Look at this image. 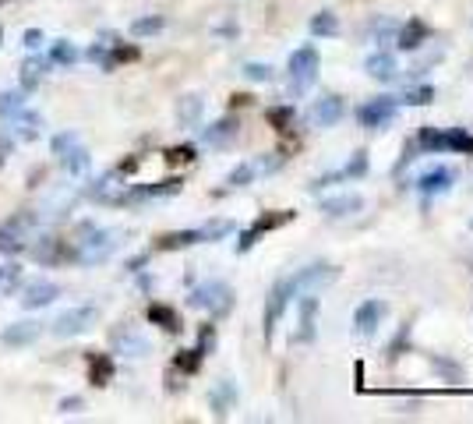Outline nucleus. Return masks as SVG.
<instances>
[{
	"instance_id": "f257e3e1",
	"label": "nucleus",
	"mask_w": 473,
	"mask_h": 424,
	"mask_svg": "<svg viewBox=\"0 0 473 424\" xmlns=\"http://www.w3.org/2000/svg\"><path fill=\"white\" fill-rule=\"evenodd\" d=\"M318 71H322V61H318V50H314L311 43L293 50L290 53V92L304 96L314 82H318Z\"/></svg>"
},
{
	"instance_id": "f03ea898",
	"label": "nucleus",
	"mask_w": 473,
	"mask_h": 424,
	"mask_svg": "<svg viewBox=\"0 0 473 424\" xmlns=\"http://www.w3.org/2000/svg\"><path fill=\"white\" fill-rule=\"evenodd\" d=\"M187 304L208 311L212 318H223V315L233 308V290H230V283H223V280H208V283H198V287L191 290Z\"/></svg>"
},
{
	"instance_id": "7ed1b4c3",
	"label": "nucleus",
	"mask_w": 473,
	"mask_h": 424,
	"mask_svg": "<svg viewBox=\"0 0 473 424\" xmlns=\"http://www.w3.org/2000/svg\"><path fill=\"white\" fill-rule=\"evenodd\" d=\"M121 248V234L117 230H85V237H82V244H78V251H75V262H82V265H99V262H107L114 251Z\"/></svg>"
},
{
	"instance_id": "20e7f679",
	"label": "nucleus",
	"mask_w": 473,
	"mask_h": 424,
	"mask_svg": "<svg viewBox=\"0 0 473 424\" xmlns=\"http://www.w3.org/2000/svg\"><path fill=\"white\" fill-rule=\"evenodd\" d=\"M99 318V304H78V308H68L57 315V322H49V333L57 340H71V336H82L95 326Z\"/></svg>"
},
{
	"instance_id": "39448f33",
	"label": "nucleus",
	"mask_w": 473,
	"mask_h": 424,
	"mask_svg": "<svg viewBox=\"0 0 473 424\" xmlns=\"http://www.w3.org/2000/svg\"><path fill=\"white\" fill-rule=\"evenodd\" d=\"M336 280H339V269H336V265H329V262H311V265H304V269H297V273L290 276L297 297H300V294H322V290H329Z\"/></svg>"
},
{
	"instance_id": "423d86ee",
	"label": "nucleus",
	"mask_w": 473,
	"mask_h": 424,
	"mask_svg": "<svg viewBox=\"0 0 473 424\" xmlns=\"http://www.w3.org/2000/svg\"><path fill=\"white\" fill-rule=\"evenodd\" d=\"M39 227L36 212H22V216H11L0 223V251L4 255H22L29 248V234Z\"/></svg>"
},
{
	"instance_id": "0eeeda50",
	"label": "nucleus",
	"mask_w": 473,
	"mask_h": 424,
	"mask_svg": "<svg viewBox=\"0 0 473 424\" xmlns=\"http://www.w3.org/2000/svg\"><path fill=\"white\" fill-rule=\"evenodd\" d=\"M396 114H399V99L396 96H375V99H367L357 110V121L367 131H385L396 121Z\"/></svg>"
},
{
	"instance_id": "6e6552de",
	"label": "nucleus",
	"mask_w": 473,
	"mask_h": 424,
	"mask_svg": "<svg viewBox=\"0 0 473 424\" xmlns=\"http://www.w3.org/2000/svg\"><path fill=\"white\" fill-rule=\"evenodd\" d=\"M290 301H297V290H293V283H290V276L286 280H279L276 287H272V294H269V304H265V343H272V336H276V326H279V318H283V311L290 308Z\"/></svg>"
},
{
	"instance_id": "1a4fd4ad",
	"label": "nucleus",
	"mask_w": 473,
	"mask_h": 424,
	"mask_svg": "<svg viewBox=\"0 0 473 424\" xmlns=\"http://www.w3.org/2000/svg\"><path fill=\"white\" fill-rule=\"evenodd\" d=\"M389 318V301H364L357 311H353V326H357V333L360 336H375L378 333V326Z\"/></svg>"
},
{
	"instance_id": "9d476101",
	"label": "nucleus",
	"mask_w": 473,
	"mask_h": 424,
	"mask_svg": "<svg viewBox=\"0 0 473 424\" xmlns=\"http://www.w3.org/2000/svg\"><path fill=\"white\" fill-rule=\"evenodd\" d=\"M452 184H456V170H452V167H435V170H428V174L417 177V191L424 195V205H428L431 198H438V195H449Z\"/></svg>"
},
{
	"instance_id": "9b49d317",
	"label": "nucleus",
	"mask_w": 473,
	"mask_h": 424,
	"mask_svg": "<svg viewBox=\"0 0 473 424\" xmlns=\"http://www.w3.org/2000/svg\"><path fill=\"white\" fill-rule=\"evenodd\" d=\"M61 297V287L57 283H49V280H29L25 287H22V308L25 311H39V308H49Z\"/></svg>"
},
{
	"instance_id": "f8f14e48",
	"label": "nucleus",
	"mask_w": 473,
	"mask_h": 424,
	"mask_svg": "<svg viewBox=\"0 0 473 424\" xmlns=\"http://www.w3.org/2000/svg\"><path fill=\"white\" fill-rule=\"evenodd\" d=\"M318 212L325 220H350V216H357V212H364V195L346 191V195H336V198H322Z\"/></svg>"
},
{
	"instance_id": "ddd939ff",
	"label": "nucleus",
	"mask_w": 473,
	"mask_h": 424,
	"mask_svg": "<svg viewBox=\"0 0 473 424\" xmlns=\"http://www.w3.org/2000/svg\"><path fill=\"white\" fill-rule=\"evenodd\" d=\"M293 216H297V212H269V216H258V220H254V227H247V230L240 234L237 251H240V255H244V251H251V248L258 244V237H261V234H269V230H276V227L290 223Z\"/></svg>"
},
{
	"instance_id": "4468645a",
	"label": "nucleus",
	"mask_w": 473,
	"mask_h": 424,
	"mask_svg": "<svg viewBox=\"0 0 473 424\" xmlns=\"http://www.w3.org/2000/svg\"><path fill=\"white\" fill-rule=\"evenodd\" d=\"M110 343H114V350L124 354V357H148V350H152V343H148L138 329H131V326H117V329L110 333Z\"/></svg>"
},
{
	"instance_id": "2eb2a0df",
	"label": "nucleus",
	"mask_w": 473,
	"mask_h": 424,
	"mask_svg": "<svg viewBox=\"0 0 473 424\" xmlns=\"http://www.w3.org/2000/svg\"><path fill=\"white\" fill-rule=\"evenodd\" d=\"M184 188L180 177H170V181H160V184H141V188H131L127 195H121L117 202L121 205H131V202H148V198H170Z\"/></svg>"
},
{
	"instance_id": "dca6fc26",
	"label": "nucleus",
	"mask_w": 473,
	"mask_h": 424,
	"mask_svg": "<svg viewBox=\"0 0 473 424\" xmlns=\"http://www.w3.org/2000/svg\"><path fill=\"white\" fill-rule=\"evenodd\" d=\"M343 117H346V103H343V96H325V99H318V103L311 106V121H314V128H336Z\"/></svg>"
},
{
	"instance_id": "f3484780",
	"label": "nucleus",
	"mask_w": 473,
	"mask_h": 424,
	"mask_svg": "<svg viewBox=\"0 0 473 424\" xmlns=\"http://www.w3.org/2000/svg\"><path fill=\"white\" fill-rule=\"evenodd\" d=\"M39 336H42V322L22 318V322H11L4 333H0V343H4V347H32Z\"/></svg>"
},
{
	"instance_id": "a211bd4d",
	"label": "nucleus",
	"mask_w": 473,
	"mask_h": 424,
	"mask_svg": "<svg viewBox=\"0 0 473 424\" xmlns=\"http://www.w3.org/2000/svg\"><path fill=\"white\" fill-rule=\"evenodd\" d=\"M364 71L371 78H378V82H392L399 75V61H396V53H389V50H375L371 57L364 61Z\"/></svg>"
},
{
	"instance_id": "6ab92c4d",
	"label": "nucleus",
	"mask_w": 473,
	"mask_h": 424,
	"mask_svg": "<svg viewBox=\"0 0 473 424\" xmlns=\"http://www.w3.org/2000/svg\"><path fill=\"white\" fill-rule=\"evenodd\" d=\"M208 407H212L216 417H226L237 407V382L233 379H219L212 386V393H208Z\"/></svg>"
},
{
	"instance_id": "aec40b11",
	"label": "nucleus",
	"mask_w": 473,
	"mask_h": 424,
	"mask_svg": "<svg viewBox=\"0 0 473 424\" xmlns=\"http://www.w3.org/2000/svg\"><path fill=\"white\" fill-rule=\"evenodd\" d=\"M297 311H300V333H297V340L311 343L314 340V318H318V294H300L297 297Z\"/></svg>"
},
{
	"instance_id": "412c9836",
	"label": "nucleus",
	"mask_w": 473,
	"mask_h": 424,
	"mask_svg": "<svg viewBox=\"0 0 473 424\" xmlns=\"http://www.w3.org/2000/svg\"><path fill=\"white\" fill-rule=\"evenodd\" d=\"M428 36H431V29H428L424 22L410 18L406 25H399V29H396V46H399V50H406V53H413V50L424 46V39H428Z\"/></svg>"
},
{
	"instance_id": "4be33fe9",
	"label": "nucleus",
	"mask_w": 473,
	"mask_h": 424,
	"mask_svg": "<svg viewBox=\"0 0 473 424\" xmlns=\"http://www.w3.org/2000/svg\"><path fill=\"white\" fill-rule=\"evenodd\" d=\"M237 117H223V121H216V124H208V128H201V142L205 145H216V149H223V145H230L233 138H237Z\"/></svg>"
},
{
	"instance_id": "5701e85b",
	"label": "nucleus",
	"mask_w": 473,
	"mask_h": 424,
	"mask_svg": "<svg viewBox=\"0 0 473 424\" xmlns=\"http://www.w3.org/2000/svg\"><path fill=\"white\" fill-rule=\"evenodd\" d=\"M201 114H205V99H201L198 92L180 96V103H177V121H180L184 128H198Z\"/></svg>"
},
{
	"instance_id": "b1692460",
	"label": "nucleus",
	"mask_w": 473,
	"mask_h": 424,
	"mask_svg": "<svg viewBox=\"0 0 473 424\" xmlns=\"http://www.w3.org/2000/svg\"><path fill=\"white\" fill-rule=\"evenodd\" d=\"M191 244H205V230H177V234H163L155 241L160 251H180V248H191Z\"/></svg>"
},
{
	"instance_id": "393cba45",
	"label": "nucleus",
	"mask_w": 473,
	"mask_h": 424,
	"mask_svg": "<svg viewBox=\"0 0 473 424\" xmlns=\"http://www.w3.org/2000/svg\"><path fill=\"white\" fill-rule=\"evenodd\" d=\"M32 258H36V262H46V265H54V262H71L75 251H68L61 241H39V244L32 248Z\"/></svg>"
},
{
	"instance_id": "a878e982",
	"label": "nucleus",
	"mask_w": 473,
	"mask_h": 424,
	"mask_svg": "<svg viewBox=\"0 0 473 424\" xmlns=\"http://www.w3.org/2000/svg\"><path fill=\"white\" fill-rule=\"evenodd\" d=\"M61 163H64V170H68L71 177H85V170H88L92 159H88V149L78 142V145H71V149L61 156Z\"/></svg>"
},
{
	"instance_id": "bb28decb",
	"label": "nucleus",
	"mask_w": 473,
	"mask_h": 424,
	"mask_svg": "<svg viewBox=\"0 0 473 424\" xmlns=\"http://www.w3.org/2000/svg\"><path fill=\"white\" fill-rule=\"evenodd\" d=\"M88 379H92V386H110V379H114V357L92 354L88 357Z\"/></svg>"
},
{
	"instance_id": "cd10ccee",
	"label": "nucleus",
	"mask_w": 473,
	"mask_h": 424,
	"mask_svg": "<svg viewBox=\"0 0 473 424\" xmlns=\"http://www.w3.org/2000/svg\"><path fill=\"white\" fill-rule=\"evenodd\" d=\"M148 322L160 326V329H166V333H180V318H177V311L166 308V304H148Z\"/></svg>"
},
{
	"instance_id": "c85d7f7f",
	"label": "nucleus",
	"mask_w": 473,
	"mask_h": 424,
	"mask_svg": "<svg viewBox=\"0 0 473 424\" xmlns=\"http://www.w3.org/2000/svg\"><path fill=\"white\" fill-rule=\"evenodd\" d=\"M78 57L82 53L75 50L71 39H57L54 46H49V64H57V68H71V64H78Z\"/></svg>"
},
{
	"instance_id": "c756f323",
	"label": "nucleus",
	"mask_w": 473,
	"mask_h": 424,
	"mask_svg": "<svg viewBox=\"0 0 473 424\" xmlns=\"http://www.w3.org/2000/svg\"><path fill=\"white\" fill-rule=\"evenodd\" d=\"M396 22H389V18H371V22H367L364 25V36H367V43H389V39H396Z\"/></svg>"
},
{
	"instance_id": "7c9ffc66",
	"label": "nucleus",
	"mask_w": 473,
	"mask_h": 424,
	"mask_svg": "<svg viewBox=\"0 0 473 424\" xmlns=\"http://www.w3.org/2000/svg\"><path fill=\"white\" fill-rule=\"evenodd\" d=\"M166 29V18L163 15H148V18H134L131 22V36L145 39V36H155V32H163Z\"/></svg>"
},
{
	"instance_id": "2f4dec72",
	"label": "nucleus",
	"mask_w": 473,
	"mask_h": 424,
	"mask_svg": "<svg viewBox=\"0 0 473 424\" xmlns=\"http://www.w3.org/2000/svg\"><path fill=\"white\" fill-rule=\"evenodd\" d=\"M311 32L314 36H339V18L332 11H318L311 18Z\"/></svg>"
},
{
	"instance_id": "473e14b6",
	"label": "nucleus",
	"mask_w": 473,
	"mask_h": 424,
	"mask_svg": "<svg viewBox=\"0 0 473 424\" xmlns=\"http://www.w3.org/2000/svg\"><path fill=\"white\" fill-rule=\"evenodd\" d=\"M417 149H424V152H445V131L420 128V135H417Z\"/></svg>"
},
{
	"instance_id": "72a5a7b5",
	"label": "nucleus",
	"mask_w": 473,
	"mask_h": 424,
	"mask_svg": "<svg viewBox=\"0 0 473 424\" xmlns=\"http://www.w3.org/2000/svg\"><path fill=\"white\" fill-rule=\"evenodd\" d=\"M18 283H22V265H18V262L0 265V297H8Z\"/></svg>"
},
{
	"instance_id": "f704fd0d",
	"label": "nucleus",
	"mask_w": 473,
	"mask_h": 424,
	"mask_svg": "<svg viewBox=\"0 0 473 424\" xmlns=\"http://www.w3.org/2000/svg\"><path fill=\"white\" fill-rule=\"evenodd\" d=\"M470 152L473 156V135H466L463 128H449L445 131V152Z\"/></svg>"
},
{
	"instance_id": "c9c22d12",
	"label": "nucleus",
	"mask_w": 473,
	"mask_h": 424,
	"mask_svg": "<svg viewBox=\"0 0 473 424\" xmlns=\"http://www.w3.org/2000/svg\"><path fill=\"white\" fill-rule=\"evenodd\" d=\"M399 106H428L435 99V89L431 85H420V89H406L403 96H396Z\"/></svg>"
},
{
	"instance_id": "e433bc0d",
	"label": "nucleus",
	"mask_w": 473,
	"mask_h": 424,
	"mask_svg": "<svg viewBox=\"0 0 473 424\" xmlns=\"http://www.w3.org/2000/svg\"><path fill=\"white\" fill-rule=\"evenodd\" d=\"M254 177H258L254 163H240L237 170H230V174H226V181H223V184H226V188L233 191V188H247V184H251Z\"/></svg>"
},
{
	"instance_id": "4c0bfd02",
	"label": "nucleus",
	"mask_w": 473,
	"mask_h": 424,
	"mask_svg": "<svg viewBox=\"0 0 473 424\" xmlns=\"http://www.w3.org/2000/svg\"><path fill=\"white\" fill-rule=\"evenodd\" d=\"M42 75H46V64H42V61H25V68H22V89L32 92V89L42 82Z\"/></svg>"
},
{
	"instance_id": "58836bf2",
	"label": "nucleus",
	"mask_w": 473,
	"mask_h": 424,
	"mask_svg": "<svg viewBox=\"0 0 473 424\" xmlns=\"http://www.w3.org/2000/svg\"><path fill=\"white\" fill-rule=\"evenodd\" d=\"M18 117H22V121H18V135L29 138V142H36V138H39V128H42V117H39L36 110H29V114L22 110Z\"/></svg>"
},
{
	"instance_id": "ea45409f",
	"label": "nucleus",
	"mask_w": 473,
	"mask_h": 424,
	"mask_svg": "<svg viewBox=\"0 0 473 424\" xmlns=\"http://www.w3.org/2000/svg\"><path fill=\"white\" fill-rule=\"evenodd\" d=\"M428 361H431V368L438 371V375H445V382H463V368L452 364L449 357H438V354H435V357H428Z\"/></svg>"
},
{
	"instance_id": "a19ab883",
	"label": "nucleus",
	"mask_w": 473,
	"mask_h": 424,
	"mask_svg": "<svg viewBox=\"0 0 473 424\" xmlns=\"http://www.w3.org/2000/svg\"><path fill=\"white\" fill-rule=\"evenodd\" d=\"M22 106H25L22 92H0V117H18Z\"/></svg>"
},
{
	"instance_id": "79ce46f5",
	"label": "nucleus",
	"mask_w": 473,
	"mask_h": 424,
	"mask_svg": "<svg viewBox=\"0 0 473 424\" xmlns=\"http://www.w3.org/2000/svg\"><path fill=\"white\" fill-rule=\"evenodd\" d=\"M173 368H180L184 375H194V371L201 368V350H198V347H194V350H180L177 361H173Z\"/></svg>"
},
{
	"instance_id": "37998d69",
	"label": "nucleus",
	"mask_w": 473,
	"mask_h": 424,
	"mask_svg": "<svg viewBox=\"0 0 473 424\" xmlns=\"http://www.w3.org/2000/svg\"><path fill=\"white\" fill-rule=\"evenodd\" d=\"M269 121L276 124V131H286L293 124V106H272L269 110Z\"/></svg>"
},
{
	"instance_id": "c03bdc74",
	"label": "nucleus",
	"mask_w": 473,
	"mask_h": 424,
	"mask_svg": "<svg viewBox=\"0 0 473 424\" xmlns=\"http://www.w3.org/2000/svg\"><path fill=\"white\" fill-rule=\"evenodd\" d=\"M367 174V152L360 149V152H353V159L343 167V177H364Z\"/></svg>"
},
{
	"instance_id": "a18cd8bd",
	"label": "nucleus",
	"mask_w": 473,
	"mask_h": 424,
	"mask_svg": "<svg viewBox=\"0 0 473 424\" xmlns=\"http://www.w3.org/2000/svg\"><path fill=\"white\" fill-rule=\"evenodd\" d=\"M244 75H247L251 82H272V68H269V64H258V61L244 64Z\"/></svg>"
},
{
	"instance_id": "49530a36",
	"label": "nucleus",
	"mask_w": 473,
	"mask_h": 424,
	"mask_svg": "<svg viewBox=\"0 0 473 424\" xmlns=\"http://www.w3.org/2000/svg\"><path fill=\"white\" fill-rule=\"evenodd\" d=\"M49 145H54V152H57V156H64L71 145H78V131H64V135H57Z\"/></svg>"
},
{
	"instance_id": "de8ad7c7",
	"label": "nucleus",
	"mask_w": 473,
	"mask_h": 424,
	"mask_svg": "<svg viewBox=\"0 0 473 424\" xmlns=\"http://www.w3.org/2000/svg\"><path fill=\"white\" fill-rule=\"evenodd\" d=\"M212 347H216V329H212V326H205V329H201V336H198V350H201V357H205V354H212Z\"/></svg>"
},
{
	"instance_id": "09e8293b",
	"label": "nucleus",
	"mask_w": 473,
	"mask_h": 424,
	"mask_svg": "<svg viewBox=\"0 0 473 424\" xmlns=\"http://www.w3.org/2000/svg\"><path fill=\"white\" fill-rule=\"evenodd\" d=\"M194 159V149L191 145H180V149H170L166 152V163H191Z\"/></svg>"
},
{
	"instance_id": "8fccbe9b",
	"label": "nucleus",
	"mask_w": 473,
	"mask_h": 424,
	"mask_svg": "<svg viewBox=\"0 0 473 424\" xmlns=\"http://www.w3.org/2000/svg\"><path fill=\"white\" fill-rule=\"evenodd\" d=\"M403 343H410V326H403V329H399L396 343L389 347V361H399V354H403Z\"/></svg>"
},
{
	"instance_id": "3c124183",
	"label": "nucleus",
	"mask_w": 473,
	"mask_h": 424,
	"mask_svg": "<svg viewBox=\"0 0 473 424\" xmlns=\"http://www.w3.org/2000/svg\"><path fill=\"white\" fill-rule=\"evenodd\" d=\"M22 43H25V50H39V46H42V32H39V29H29V32L22 36Z\"/></svg>"
},
{
	"instance_id": "603ef678",
	"label": "nucleus",
	"mask_w": 473,
	"mask_h": 424,
	"mask_svg": "<svg viewBox=\"0 0 473 424\" xmlns=\"http://www.w3.org/2000/svg\"><path fill=\"white\" fill-rule=\"evenodd\" d=\"M85 407V400H78V396H68V400H61V410L64 414H78Z\"/></svg>"
},
{
	"instance_id": "864d4df0",
	"label": "nucleus",
	"mask_w": 473,
	"mask_h": 424,
	"mask_svg": "<svg viewBox=\"0 0 473 424\" xmlns=\"http://www.w3.org/2000/svg\"><path fill=\"white\" fill-rule=\"evenodd\" d=\"M145 262H148L145 255H138V258H131V262H127V273H141V265H145Z\"/></svg>"
},
{
	"instance_id": "5fc2aeb1",
	"label": "nucleus",
	"mask_w": 473,
	"mask_h": 424,
	"mask_svg": "<svg viewBox=\"0 0 473 424\" xmlns=\"http://www.w3.org/2000/svg\"><path fill=\"white\" fill-rule=\"evenodd\" d=\"M0 43H4V29H0Z\"/></svg>"
},
{
	"instance_id": "6e6d98bb",
	"label": "nucleus",
	"mask_w": 473,
	"mask_h": 424,
	"mask_svg": "<svg viewBox=\"0 0 473 424\" xmlns=\"http://www.w3.org/2000/svg\"><path fill=\"white\" fill-rule=\"evenodd\" d=\"M470 230H473V220H470Z\"/></svg>"
}]
</instances>
